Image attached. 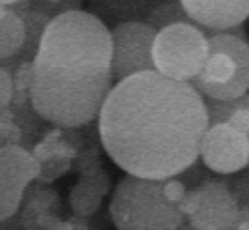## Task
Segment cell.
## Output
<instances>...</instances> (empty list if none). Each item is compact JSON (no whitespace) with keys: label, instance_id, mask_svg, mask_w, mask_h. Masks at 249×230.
<instances>
[{"label":"cell","instance_id":"1","mask_svg":"<svg viewBox=\"0 0 249 230\" xmlns=\"http://www.w3.org/2000/svg\"><path fill=\"white\" fill-rule=\"evenodd\" d=\"M100 139L114 165L133 176L176 178L199 159L208 129L191 82L142 71L118 81L100 111Z\"/></svg>","mask_w":249,"mask_h":230},{"label":"cell","instance_id":"2","mask_svg":"<svg viewBox=\"0 0 249 230\" xmlns=\"http://www.w3.org/2000/svg\"><path fill=\"white\" fill-rule=\"evenodd\" d=\"M112 82L111 28L85 10L54 15L32 60V109L60 128L87 126Z\"/></svg>","mask_w":249,"mask_h":230},{"label":"cell","instance_id":"3","mask_svg":"<svg viewBox=\"0 0 249 230\" xmlns=\"http://www.w3.org/2000/svg\"><path fill=\"white\" fill-rule=\"evenodd\" d=\"M109 214L116 230H178L186 215L163 191V180L125 174L114 187Z\"/></svg>","mask_w":249,"mask_h":230},{"label":"cell","instance_id":"4","mask_svg":"<svg viewBox=\"0 0 249 230\" xmlns=\"http://www.w3.org/2000/svg\"><path fill=\"white\" fill-rule=\"evenodd\" d=\"M208 36V56L193 88L206 99L227 101L249 94V41L229 32Z\"/></svg>","mask_w":249,"mask_h":230},{"label":"cell","instance_id":"5","mask_svg":"<svg viewBox=\"0 0 249 230\" xmlns=\"http://www.w3.org/2000/svg\"><path fill=\"white\" fill-rule=\"evenodd\" d=\"M208 56V36L197 25L176 23L156 32L152 45L154 69L161 75L191 82Z\"/></svg>","mask_w":249,"mask_h":230},{"label":"cell","instance_id":"6","mask_svg":"<svg viewBox=\"0 0 249 230\" xmlns=\"http://www.w3.org/2000/svg\"><path fill=\"white\" fill-rule=\"evenodd\" d=\"M180 210L197 230H232L240 217L236 198L225 181L217 180H206L200 187L187 191Z\"/></svg>","mask_w":249,"mask_h":230},{"label":"cell","instance_id":"7","mask_svg":"<svg viewBox=\"0 0 249 230\" xmlns=\"http://www.w3.org/2000/svg\"><path fill=\"white\" fill-rule=\"evenodd\" d=\"M156 32L146 21H127L111 28V75L112 81L154 69L152 45Z\"/></svg>","mask_w":249,"mask_h":230},{"label":"cell","instance_id":"8","mask_svg":"<svg viewBox=\"0 0 249 230\" xmlns=\"http://www.w3.org/2000/svg\"><path fill=\"white\" fill-rule=\"evenodd\" d=\"M199 157L202 165L212 172L231 176L249 166V139L229 124L208 126Z\"/></svg>","mask_w":249,"mask_h":230},{"label":"cell","instance_id":"9","mask_svg":"<svg viewBox=\"0 0 249 230\" xmlns=\"http://www.w3.org/2000/svg\"><path fill=\"white\" fill-rule=\"evenodd\" d=\"M187 15L206 32H227L249 19V0H180Z\"/></svg>","mask_w":249,"mask_h":230},{"label":"cell","instance_id":"10","mask_svg":"<svg viewBox=\"0 0 249 230\" xmlns=\"http://www.w3.org/2000/svg\"><path fill=\"white\" fill-rule=\"evenodd\" d=\"M39 172V161L25 148L15 144L0 146V181L25 191L26 185L34 181Z\"/></svg>","mask_w":249,"mask_h":230},{"label":"cell","instance_id":"11","mask_svg":"<svg viewBox=\"0 0 249 230\" xmlns=\"http://www.w3.org/2000/svg\"><path fill=\"white\" fill-rule=\"evenodd\" d=\"M87 12L96 15L107 26L127 21H144L160 0H85Z\"/></svg>","mask_w":249,"mask_h":230},{"label":"cell","instance_id":"12","mask_svg":"<svg viewBox=\"0 0 249 230\" xmlns=\"http://www.w3.org/2000/svg\"><path fill=\"white\" fill-rule=\"evenodd\" d=\"M202 99L208 113V126L229 124L249 139V94H244L234 99H227V101L206 99V98Z\"/></svg>","mask_w":249,"mask_h":230},{"label":"cell","instance_id":"13","mask_svg":"<svg viewBox=\"0 0 249 230\" xmlns=\"http://www.w3.org/2000/svg\"><path fill=\"white\" fill-rule=\"evenodd\" d=\"M26 41L23 15L13 6H0V62L17 58Z\"/></svg>","mask_w":249,"mask_h":230},{"label":"cell","instance_id":"14","mask_svg":"<svg viewBox=\"0 0 249 230\" xmlns=\"http://www.w3.org/2000/svg\"><path fill=\"white\" fill-rule=\"evenodd\" d=\"M154 30H161L169 25H176V23H191L197 25L189 15H187L186 8L180 0H160L152 12L148 13V17L144 19ZM199 26V25H197Z\"/></svg>","mask_w":249,"mask_h":230},{"label":"cell","instance_id":"15","mask_svg":"<svg viewBox=\"0 0 249 230\" xmlns=\"http://www.w3.org/2000/svg\"><path fill=\"white\" fill-rule=\"evenodd\" d=\"M23 189L0 181V223L12 219L23 202Z\"/></svg>","mask_w":249,"mask_h":230},{"label":"cell","instance_id":"16","mask_svg":"<svg viewBox=\"0 0 249 230\" xmlns=\"http://www.w3.org/2000/svg\"><path fill=\"white\" fill-rule=\"evenodd\" d=\"M30 84H32V62H23L17 66L13 75V101L17 105L30 99Z\"/></svg>","mask_w":249,"mask_h":230},{"label":"cell","instance_id":"17","mask_svg":"<svg viewBox=\"0 0 249 230\" xmlns=\"http://www.w3.org/2000/svg\"><path fill=\"white\" fill-rule=\"evenodd\" d=\"M225 185L229 187V191L232 193V197L236 198L238 206L248 204L249 202V172H246L240 178L227 180Z\"/></svg>","mask_w":249,"mask_h":230},{"label":"cell","instance_id":"18","mask_svg":"<svg viewBox=\"0 0 249 230\" xmlns=\"http://www.w3.org/2000/svg\"><path fill=\"white\" fill-rule=\"evenodd\" d=\"M13 101V75L10 69L0 66V111Z\"/></svg>","mask_w":249,"mask_h":230},{"label":"cell","instance_id":"19","mask_svg":"<svg viewBox=\"0 0 249 230\" xmlns=\"http://www.w3.org/2000/svg\"><path fill=\"white\" fill-rule=\"evenodd\" d=\"M21 2H25V0H0V6H17Z\"/></svg>","mask_w":249,"mask_h":230},{"label":"cell","instance_id":"20","mask_svg":"<svg viewBox=\"0 0 249 230\" xmlns=\"http://www.w3.org/2000/svg\"><path fill=\"white\" fill-rule=\"evenodd\" d=\"M75 230H88L87 227H81V225H75Z\"/></svg>","mask_w":249,"mask_h":230},{"label":"cell","instance_id":"21","mask_svg":"<svg viewBox=\"0 0 249 230\" xmlns=\"http://www.w3.org/2000/svg\"><path fill=\"white\" fill-rule=\"evenodd\" d=\"M248 41H249V38H248Z\"/></svg>","mask_w":249,"mask_h":230}]
</instances>
